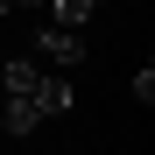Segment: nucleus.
<instances>
[{
    "label": "nucleus",
    "instance_id": "f257e3e1",
    "mask_svg": "<svg viewBox=\"0 0 155 155\" xmlns=\"http://www.w3.org/2000/svg\"><path fill=\"white\" fill-rule=\"evenodd\" d=\"M28 57L42 71H71V64H85V28H57V21H42V28L28 35Z\"/></svg>",
    "mask_w": 155,
    "mask_h": 155
},
{
    "label": "nucleus",
    "instance_id": "f03ea898",
    "mask_svg": "<svg viewBox=\"0 0 155 155\" xmlns=\"http://www.w3.org/2000/svg\"><path fill=\"white\" fill-rule=\"evenodd\" d=\"M28 99H35V113H42V120H64V113L78 106V85H71L64 71H42V85H35Z\"/></svg>",
    "mask_w": 155,
    "mask_h": 155
},
{
    "label": "nucleus",
    "instance_id": "7ed1b4c3",
    "mask_svg": "<svg viewBox=\"0 0 155 155\" xmlns=\"http://www.w3.org/2000/svg\"><path fill=\"white\" fill-rule=\"evenodd\" d=\"M42 85V64L28 57V49H21V57H7V64H0V92H7V99H28Z\"/></svg>",
    "mask_w": 155,
    "mask_h": 155
},
{
    "label": "nucleus",
    "instance_id": "20e7f679",
    "mask_svg": "<svg viewBox=\"0 0 155 155\" xmlns=\"http://www.w3.org/2000/svg\"><path fill=\"white\" fill-rule=\"evenodd\" d=\"M99 7H106V0H49V7H42V14H49V21H57V28H85V21H92Z\"/></svg>",
    "mask_w": 155,
    "mask_h": 155
},
{
    "label": "nucleus",
    "instance_id": "39448f33",
    "mask_svg": "<svg viewBox=\"0 0 155 155\" xmlns=\"http://www.w3.org/2000/svg\"><path fill=\"white\" fill-rule=\"evenodd\" d=\"M0 127H7V134H35V127H42L35 99H7V106H0Z\"/></svg>",
    "mask_w": 155,
    "mask_h": 155
},
{
    "label": "nucleus",
    "instance_id": "423d86ee",
    "mask_svg": "<svg viewBox=\"0 0 155 155\" xmlns=\"http://www.w3.org/2000/svg\"><path fill=\"white\" fill-rule=\"evenodd\" d=\"M134 99H141V106H155V64H141V71H134Z\"/></svg>",
    "mask_w": 155,
    "mask_h": 155
},
{
    "label": "nucleus",
    "instance_id": "0eeeda50",
    "mask_svg": "<svg viewBox=\"0 0 155 155\" xmlns=\"http://www.w3.org/2000/svg\"><path fill=\"white\" fill-rule=\"evenodd\" d=\"M0 141H7V127H0Z\"/></svg>",
    "mask_w": 155,
    "mask_h": 155
}]
</instances>
